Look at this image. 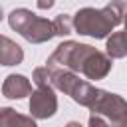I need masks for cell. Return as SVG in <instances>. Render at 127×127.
Wrapping results in <instances>:
<instances>
[{"label":"cell","instance_id":"cell-7","mask_svg":"<svg viewBox=\"0 0 127 127\" xmlns=\"http://www.w3.org/2000/svg\"><path fill=\"white\" fill-rule=\"evenodd\" d=\"M32 93V83L26 75L22 73H10L6 75L2 83V95L8 99H24L26 95Z\"/></svg>","mask_w":127,"mask_h":127},{"label":"cell","instance_id":"cell-14","mask_svg":"<svg viewBox=\"0 0 127 127\" xmlns=\"http://www.w3.org/2000/svg\"><path fill=\"white\" fill-rule=\"evenodd\" d=\"M54 4H56V0H36V6L40 10H50Z\"/></svg>","mask_w":127,"mask_h":127},{"label":"cell","instance_id":"cell-4","mask_svg":"<svg viewBox=\"0 0 127 127\" xmlns=\"http://www.w3.org/2000/svg\"><path fill=\"white\" fill-rule=\"evenodd\" d=\"M91 113L95 115H101L109 121V125H119L121 121L127 119V101L119 95V93H111V91H105L101 89L99 97L95 99V103L89 107Z\"/></svg>","mask_w":127,"mask_h":127},{"label":"cell","instance_id":"cell-6","mask_svg":"<svg viewBox=\"0 0 127 127\" xmlns=\"http://www.w3.org/2000/svg\"><path fill=\"white\" fill-rule=\"evenodd\" d=\"M111 67H113L111 58H109L107 54H103V52H99V50L93 48V50L87 54V58L83 60L79 73L85 75L87 79H95V81H97V79L107 77V73L111 71Z\"/></svg>","mask_w":127,"mask_h":127},{"label":"cell","instance_id":"cell-5","mask_svg":"<svg viewBox=\"0 0 127 127\" xmlns=\"http://www.w3.org/2000/svg\"><path fill=\"white\" fill-rule=\"evenodd\" d=\"M58 111V97L52 85L38 87L30 93V113L34 119H48L54 117Z\"/></svg>","mask_w":127,"mask_h":127},{"label":"cell","instance_id":"cell-15","mask_svg":"<svg viewBox=\"0 0 127 127\" xmlns=\"http://www.w3.org/2000/svg\"><path fill=\"white\" fill-rule=\"evenodd\" d=\"M65 127H83L79 121H69V123H65Z\"/></svg>","mask_w":127,"mask_h":127},{"label":"cell","instance_id":"cell-3","mask_svg":"<svg viewBox=\"0 0 127 127\" xmlns=\"http://www.w3.org/2000/svg\"><path fill=\"white\" fill-rule=\"evenodd\" d=\"M50 71H52V87L64 91L83 107H91L101 93L99 87L91 85L87 79H81L77 73L69 69H50Z\"/></svg>","mask_w":127,"mask_h":127},{"label":"cell","instance_id":"cell-11","mask_svg":"<svg viewBox=\"0 0 127 127\" xmlns=\"http://www.w3.org/2000/svg\"><path fill=\"white\" fill-rule=\"evenodd\" d=\"M52 22H54L56 36H69L73 32V18L69 14H58Z\"/></svg>","mask_w":127,"mask_h":127},{"label":"cell","instance_id":"cell-2","mask_svg":"<svg viewBox=\"0 0 127 127\" xmlns=\"http://www.w3.org/2000/svg\"><path fill=\"white\" fill-rule=\"evenodd\" d=\"M8 24L24 40H28L32 44H44V42H50L56 36L54 22L48 20V18L36 16L28 8H16V10H12L10 16H8Z\"/></svg>","mask_w":127,"mask_h":127},{"label":"cell","instance_id":"cell-13","mask_svg":"<svg viewBox=\"0 0 127 127\" xmlns=\"http://www.w3.org/2000/svg\"><path fill=\"white\" fill-rule=\"evenodd\" d=\"M87 127H109V121L105 117H101V115L91 113L89 115V121H87Z\"/></svg>","mask_w":127,"mask_h":127},{"label":"cell","instance_id":"cell-18","mask_svg":"<svg viewBox=\"0 0 127 127\" xmlns=\"http://www.w3.org/2000/svg\"><path fill=\"white\" fill-rule=\"evenodd\" d=\"M0 22H2V8H0Z\"/></svg>","mask_w":127,"mask_h":127},{"label":"cell","instance_id":"cell-8","mask_svg":"<svg viewBox=\"0 0 127 127\" xmlns=\"http://www.w3.org/2000/svg\"><path fill=\"white\" fill-rule=\"evenodd\" d=\"M24 60V50L10 38L0 34V65H18Z\"/></svg>","mask_w":127,"mask_h":127},{"label":"cell","instance_id":"cell-1","mask_svg":"<svg viewBox=\"0 0 127 127\" xmlns=\"http://www.w3.org/2000/svg\"><path fill=\"white\" fill-rule=\"evenodd\" d=\"M125 12L127 0H111L103 8H81L73 16V30L79 36L103 40L123 22Z\"/></svg>","mask_w":127,"mask_h":127},{"label":"cell","instance_id":"cell-16","mask_svg":"<svg viewBox=\"0 0 127 127\" xmlns=\"http://www.w3.org/2000/svg\"><path fill=\"white\" fill-rule=\"evenodd\" d=\"M123 24H125V30H123V32H125V36H127V12H125V16H123Z\"/></svg>","mask_w":127,"mask_h":127},{"label":"cell","instance_id":"cell-9","mask_svg":"<svg viewBox=\"0 0 127 127\" xmlns=\"http://www.w3.org/2000/svg\"><path fill=\"white\" fill-rule=\"evenodd\" d=\"M0 127H38L32 115H22L12 107H0Z\"/></svg>","mask_w":127,"mask_h":127},{"label":"cell","instance_id":"cell-12","mask_svg":"<svg viewBox=\"0 0 127 127\" xmlns=\"http://www.w3.org/2000/svg\"><path fill=\"white\" fill-rule=\"evenodd\" d=\"M32 81H34L38 87H48V85H52V71H50V67H46V65L36 67L34 73H32Z\"/></svg>","mask_w":127,"mask_h":127},{"label":"cell","instance_id":"cell-17","mask_svg":"<svg viewBox=\"0 0 127 127\" xmlns=\"http://www.w3.org/2000/svg\"><path fill=\"white\" fill-rule=\"evenodd\" d=\"M117 127H127V119H125V121H121V123H119Z\"/></svg>","mask_w":127,"mask_h":127},{"label":"cell","instance_id":"cell-10","mask_svg":"<svg viewBox=\"0 0 127 127\" xmlns=\"http://www.w3.org/2000/svg\"><path fill=\"white\" fill-rule=\"evenodd\" d=\"M105 54L111 60H121L127 56V36L125 32H111L105 38Z\"/></svg>","mask_w":127,"mask_h":127}]
</instances>
